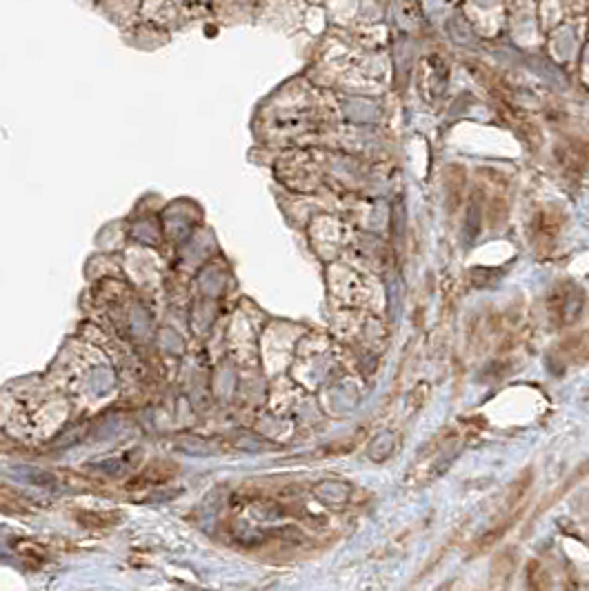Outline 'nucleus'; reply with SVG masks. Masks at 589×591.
<instances>
[{
	"mask_svg": "<svg viewBox=\"0 0 589 591\" xmlns=\"http://www.w3.org/2000/svg\"><path fill=\"white\" fill-rule=\"evenodd\" d=\"M583 300H585L583 291L571 283H565L558 289H554L550 298V314L556 325H571L581 316Z\"/></svg>",
	"mask_w": 589,
	"mask_h": 591,
	"instance_id": "1",
	"label": "nucleus"
},
{
	"mask_svg": "<svg viewBox=\"0 0 589 591\" xmlns=\"http://www.w3.org/2000/svg\"><path fill=\"white\" fill-rule=\"evenodd\" d=\"M576 45H578V38H576V30H574L571 25H560L558 30L552 34V51L558 56L560 61L571 58Z\"/></svg>",
	"mask_w": 589,
	"mask_h": 591,
	"instance_id": "2",
	"label": "nucleus"
},
{
	"mask_svg": "<svg viewBox=\"0 0 589 591\" xmlns=\"http://www.w3.org/2000/svg\"><path fill=\"white\" fill-rule=\"evenodd\" d=\"M560 354L567 362H587L589 360V331L574 333L571 338L560 345Z\"/></svg>",
	"mask_w": 589,
	"mask_h": 591,
	"instance_id": "3",
	"label": "nucleus"
},
{
	"mask_svg": "<svg viewBox=\"0 0 589 591\" xmlns=\"http://www.w3.org/2000/svg\"><path fill=\"white\" fill-rule=\"evenodd\" d=\"M445 30H447V36H450L456 45H474L476 42V34H474V30L469 27V23L465 20V16H462L460 11H456L454 16L447 18Z\"/></svg>",
	"mask_w": 589,
	"mask_h": 591,
	"instance_id": "4",
	"label": "nucleus"
},
{
	"mask_svg": "<svg viewBox=\"0 0 589 591\" xmlns=\"http://www.w3.org/2000/svg\"><path fill=\"white\" fill-rule=\"evenodd\" d=\"M516 569V554L514 549H507L500 556H496L492 567V587H507L512 573Z\"/></svg>",
	"mask_w": 589,
	"mask_h": 591,
	"instance_id": "5",
	"label": "nucleus"
},
{
	"mask_svg": "<svg viewBox=\"0 0 589 591\" xmlns=\"http://www.w3.org/2000/svg\"><path fill=\"white\" fill-rule=\"evenodd\" d=\"M531 471H525L521 478H518V481L514 483V487H512V491H509V496H507V507L512 509V507H516L518 502H521L523 498H525V494H527V489L531 487Z\"/></svg>",
	"mask_w": 589,
	"mask_h": 591,
	"instance_id": "6",
	"label": "nucleus"
},
{
	"mask_svg": "<svg viewBox=\"0 0 589 591\" xmlns=\"http://www.w3.org/2000/svg\"><path fill=\"white\" fill-rule=\"evenodd\" d=\"M509 523L512 520H507V523H502L500 527H496V529H492V531H487L483 538H479V545H476V549H479V552H483V549H487V547H492L505 531L509 529Z\"/></svg>",
	"mask_w": 589,
	"mask_h": 591,
	"instance_id": "7",
	"label": "nucleus"
},
{
	"mask_svg": "<svg viewBox=\"0 0 589 591\" xmlns=\"http://www.w3.org/2000/svg\"><path fill=\"white\" fill-rule=\"evenodd\" d=\"M531 67H534V69H536V72H538L540 76L550 78V80H552L554 84H556V82H560V84H563V80H560V72H558V69H554V67H552L550 63H545V61H540V58H538V61L534 58V61H531Z\"/></svg>",
	"mask_w": 589,
	"mask_h": 591,
	"instance_id": "8",
	"label": "nucleus"
},
{
	"mask_svg": "<svg viewBox=\"0 0 589 591\" xmlns=\"http://www.w3.org/2000/svg\"><path fill=\"white\" fill-rule=\"evenodd\" d=\"M425 11L431 20H436L441 16H445L447 11V0H425Z\"/></svg>",
	"mask_w": 589,
	"mask_h": 591,
	"instance_id": "9",
	"label": "nucleus"
},
{
	"mask_svg": "<svg viewBox=\"0 0 589 591\" xmlns=\"http://www.w3.org/2000/svg\"><path fill=\"white\" fill-rule=\"evenodd\" d=\"M471 3H476L479 7H485V9H489V7H494L498 0H471Z\"/></svg>",
	"mask_w": 589,
	"mask_h": 591,
	"instance_id": "10",
	"label": "nucleus"
},
{
	"mask_svg": "<svg viewBox=\"0 0 589 591\" xmlns=\"http://www.w3.org/2000/svg\"><path fill=\"white\" fill-rule=\"evenodd\" d=\"M587 63H589V47H587Z\"/></svg>",
	"mask_w": 589,
	"mask_h": 591,
	"instance_id": "11",
	"label": "nucleus"
},
{
	"mask_svg": "<svg viewBox=\"0 0 589 591\" xmlns=\"http://www.w3.org/2000/svg\"><path fill=\"white\" fill-rule=\"evenodd\" d=\"M201 3H205V0H201Z\"/></svg>",
	"mask_w": 589,
	"mask_h": 591,
	"instance_id": "12",
	"label": "nucleus"
}]
</instances>
